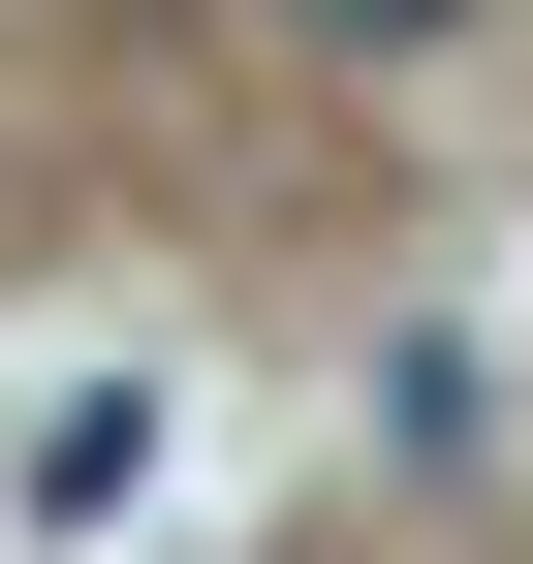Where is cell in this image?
I'll return each mask as SVG.
<instances>
[{
	"label": "cell",
	"mask_w": 533,
	"mask_h": 564,
	"mask_svg": "<svg viewBox=\"0 0 533 564\" xmlns=\"http://www.w3.org/2000/svg\"><path fill=\"white\" fill-rule=\"evenodd\" d=\"M157 502V377H32L0 408V533H126Z\"/></svg>",
	"instance_id": "obj_1"
}]
</instances>
